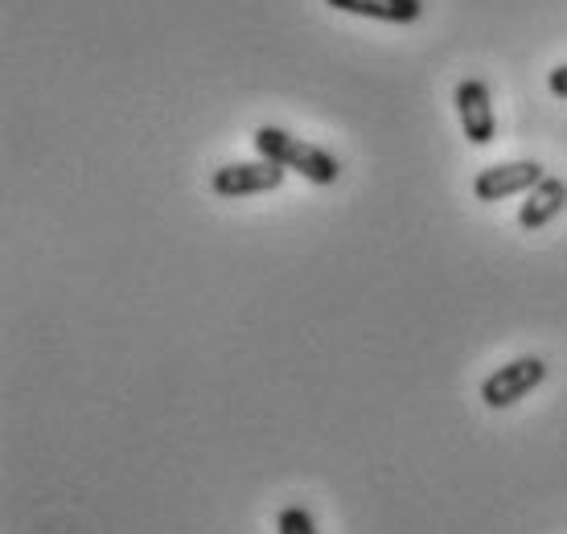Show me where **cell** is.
<instances>
[{"mask_svg":"<svg viewBox=\"0 0 567 534\" xmlns=\"http://www.w3.org/2000/svg\"><path fill=\"white\" fill-rule=\"evenodd\" d=\"M251 141H256L259 156H268V161H276L284 170L300 173V177L312 185H333L341 177L338 156L326 153L321 144L300 141V136H292V132H284V127H276V124H259Z\"/></svg>","mask_w":567,"mask_h":534,"instance_id":"cell-1","label":"cell"},{"mask_svg":"<svg viewBox=\"0 0 567 534\" xmlns=\"http://www.w3.org/2000/svg\"><path fill=\"white\" fill-rule=\"evenodd\" d=\"M543 379H547V362L535 358V353H523V358H514V362L497 366L494 374L482 382V403L494 411L514 408V403L526 399Z\"/></svg>","mask_w":567,"mask_h":534,"instance_id":"cell-2","label":"cell"},{"mask_svg":"<svg viewBox=\"0 0 567 534\" xmlns=\"http://www.w3.org/2000/svg\"><path fill=\"white\" fill-rule=\"evenodd\" d=\"M284 165L276 161H235V165H223V170H214L210 177V189L218 197H251V194H271V189H280L284 185Z\"/></svg>","mask_w":567,"mask_h":534,"instance_id":"cell-3","label":"cell"},{"mask_svg":"<svg viewBox=\"0 0 567 534\" xmlns=\"http://www.w3.org/2000/svg\"><path fill=\"white\" fill-rule=\"evenodd\" d=\"M543 177L547 173H543L539 161H502V165H489L473 177V194H477V202H502V197L535 189Z\"/></svg>","mask_w":567,"mask_h":534,"instance_id":"cell-4","label":"cell"},{"mask_svg":"<svg viewBox=\"0 0 567 534\" xmlns=\"http://www.w3.org/2000/svg\"><path fill=\"white\" fill-rule=\"evenodd\" d=\"M453 103H456V115H461V127H465L468 144L494 141L497 120H494V103H489V86H485L482 79H465V83H456Z\"/></svg>","mask_w":567,"mask_h":534,"instance_id":"cell-5","label":"cell"},{"mask_svg":"<svg viewBox=\"0 0 567 534\" xmlns=\"http://www.w3.org/2000/svg\"><path fill=\"white\" fill-rule=\"evenodd\" d=\"M567 206V185L559 177H543L535 189H526V202L518 206V226L523 230H543L547 223H555Z\"/></svg>","mask_w":567,"mask_h":534,"instance_id":"cell-6","label":"cell"},{"mask_svg":"<svg viewBox=\"0 0 567 534\" xmlns=\"http://www.w3.org/2000/svg\"><path fill=\"white\" fill-rule=\"evenodd\" d=\"M338 13L370 17V21H391V25H412L424 17V0H326Z\"/></svg>","mask_w":567,"mask_h":534,"instance_id":"cell-7","label":"cell"},{"mask_svg":"<svg viewBox=\"0 0 567 534\" xmlns=\"http://www.w3.org/2000/svg\"><path fill=\"white\" fill-rule=\"evenodd\" d=\"M276 531L280 534H317V522L305 506H284L280 518H276Z\"/></svg>","mask_w":567,"mask_h":534,"instance_id":"cell-8","label":"cell"},{"mask_svg":"<svg viewBox=\"0 0 567 534\" xmlns=\"http://www.w3.org/2000/svg\"><path fill=\"white\" fill-rule=\"evenodd\" d=\"M547 86H551V95L567 99V62H559V66L547 74Z\"/></svg>","mask_w":567,"mask_h":534,"instance_id":"cell-9","label":"cell"}]
</instances>
